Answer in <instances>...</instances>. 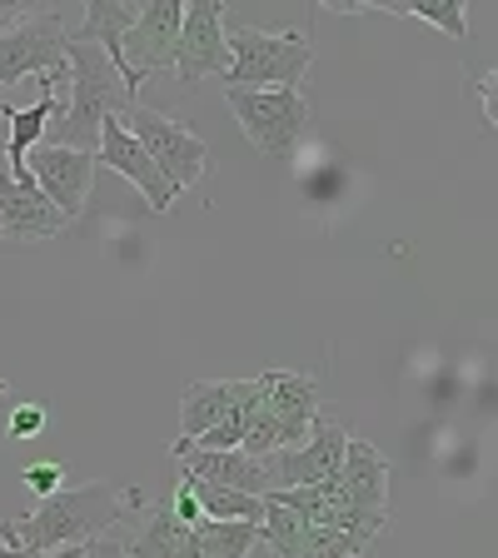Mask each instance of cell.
I'll return each instance as SVG.
<instances>
[{"instance_id":"obj_23","label":"cell","mask_w":498,"mask_h":558,"mask_svg":"<svg viewBox=\"0 0 498 558\" xmlns=\"http://www.w3.org/2000/svg\"><path fill=\"white\" fill-rule=\"evenodd\" d=\"M369 11H389V15H414V21L434 25V31L453 35V40H464L469 35V21H464V5L459 0H409V5H394V0H379Z\"/></svg>"},{"instance_id":"obj_10","label":"cell","mask_w":498,"mask_h":558,"mask_svg":"<svg viewBox=\"0 0 498 558\" xmlns=\"http://www.w3.org/2000/svg\"><path fill=\"white\" fill-rule=\"evenodd\" d=\"M259 544L275 548V558H364L374 538L344 534V529H309L290 509H279L265 499V519H259Z\"/></svg>"},{"instance_id":"obj_17","label":"cell","mask_w":498,"mask_h":558,"mask_svg":"<svg viewBox=\"0 0 498 558\" xmlns=\"http://www.w3.org/2000/svg\"><path fill=\"white\" fill-rule=\"evenodd\" d=\"M56 85H65V75H40V100L25 105V110H15V105L0 95V116L11 120V135H5V160H11V170L5 174H25V155L40 145L50 116H56Z\"/></svg>"},{"instance_id":"obj_28","label":"cell","mask_w":498,"mask_h":558,"mask_svg":"<svg viewBox=\"0 0 498 558\" xmlns=\"http://www.w3.org/2000/svg\"><path fill=\"white\" fill-rule=\"evenodd\" d=\"M21 15H25V5H0V31H11Z\"/></svg>"},{"instance_id":"obj_5","label":"cell","mask_w":498,"mask_h":558,"mask_svg":"<svg viewBox=\"0 0 498 558\" xmlns=\"http://www.w3.org/2000/svg\"><path fill=\"white\" fill-rule=\"evenodd\" d=\"M224 100H230L240 130L250 135L259 155H290L294 140L309 125V105L300 90H240V85H224Z\"/></svg>"},{"instance_id":"obj_2","label":"cell","mask_w":498,"mask_h":558,"mask_svg":"<svg viewBox=\"0 0 498 558\" xmlns=\"http://www.w3.org/2000/svg\"><path fill=\"white\" fill-rule=\"evenodd\" d=\"M65 85H70V105H56L46 135L50 145H65V150L81 155H95L105 120L125 116L130 105H139L125 90L120 70L105 60V50L90 46V40H75V35L65 40Z\"/></svg>"},{"instance_id":"obj_20","label":"cell","mask_w":498,"mask_h":558,"mask_svg":"<svg viewBox=\"0 0 498 558\" xmlns=\"http://www.w3.org/2000/svg\"><path fill=\"white\" fill-rule=\"evenodd\" d=\"M135 11H139V5L95 0V5H85V21H81V35H75V40H90V46H100L105 60L116 65V60H120V40H125V31L135 25ZM120 81H125V75H120Z\"/></svg>"},{"instance_id":"obj_7","label":"cell","mask_w":498,"mask_h":558,"mask_svg":"<svg viewBox=\"0 0 498 558\" xmlns=\"http://www.w3.org/2000/svg\"><path fill=\"white\" fill-rule=\"evenodd\" d=\"M180 15H185V0H150L135 11V25L120 40V60L116 70L125 75V90L139 100V85L155 70L174 65V40H180Z\"/></svg>"},{"instance_id":"obj_4","label":"cell","mask_w":498,"mask_h":558,"mask_svg":"<svg viewBox=\"0 0 498 558\" xmlns=\"http://www.w3.org/2000/svg\"><path fill=\"white\" fill-rule=\"evenodd\" d=\"M120 120H125V130L135 135V145L150 155V165L165 174V185H170L174 195L190 190V185H199V174L209 170L205 135H195L185 120H170V116H160V110H150V105H130Z\"/></svg>"},{"instance_id":"obj_15","label":"cell","mask_w":498,"mask_h":558,"mask_svg":"<svg viewBox=\"0 0 498 558\" xmlns=\"http://www.w3.org/2000/svg\"><path fill=\"white\" fill-rule=\"evenodd\" d=\"M65 225L70 220L40 195L35 180L0 174V234H5V240H50V234H60Z\"/></svg>"},{"instance_id":"obj_21","label":"cell","mask_w":498,"mask_h":558,"mask_svg":"<svg viewBox=\"0 0 498 558\" xmlns=\"http://www.w3.org/2000/svg\"><path fill=\"white\" fill-rule=\"evenodd\" d=\"M195 484V499H199V513L205 519H220V523H259L265 519V499L255 494H240V488H220V484Z\"/></svg>"},{"instance_id":"obj_24","label":"cell","mask_w":498,"mask_h":558,"mask_svg":"<svg viewBox=\"0 0 498 558\" xmlns=\"http://www.w3.org/2000/svg\"><path fill=\"white\" fill-rule=\"evenodd\" d=\"M165 509H170L180 523H199V519H205V513H199V499H195V484H190L185 469H180V484H174V494H170V504H165Z\"/></svg>"},{"instance_id":"obj_22","label":"cell","mask_w":498,"mask_h":558,"mask_svg":"<svg viewBox=\"0 0 498 558\" xmlns=\"http://www.w3.org/2000/svg\"><path fill=\"white\" fill-rule=\"evenodd\" d=\"M195 538L209 558H250V548L259 544V523H220V519H199Z\"/></svg>"},{"instance_id":"obj_11","label":"cell","mask_w":498,"mask_h":558,"mask_svg":"<svg viewBox=\"0 0 498 558\" xmlns=\"http://www.w3.org/2000/svg\"><path fill=\"white\" fill-rule=\"evenodd\" d=\"M25 170L31 180L40 185V195L75 220L90 199V180H95V155H81V150H65V145H35V155H25Z\"/></svg>"},{"instance_id":"obj_6","label":"cell","mask_w":498,"mask_h":558,"mask_svg":"<svg viewBox=\"0 0 498 558\" xmlns=\"http://www.w3.org/2000/svg\"><path fill=\"white\" fill-rule=\"evenodd\" d=\"M65 21L56 11H25L11 31H0V85L25 75H65Z\"/></svg>"},{"instance_id":"obj_16","label":"cell","mask_w":498,"mask_h":558,"mask_svg":"<svg viewBox=\"0 0 498 558\" xmlns=\"http://www.w3.org/2000/svg\"><path fill=\"white\" fill-rule=\"evenodd\" d=\"M190 478L199 484H220V488H240V494H255V499H269L275 494V469H269V453L265 459H250L240 449H224V453H205V449H190L180 459Z\"/></svg>"},{"instance_id":"obj_29","label":"cell","mask_w":498,"mask_h":558,"mask_svg":"<svg viewBox=\"0 0 498 558\" xmlns=\"http://www.w3.org/2000/svg\"><path fill=\"white\" fill-rule=\"evenodd\" d=\"M0 558H25L21 548H11V544H0Z\"/></svg>"},{"instance_id":"obj_8","label":"cell","mask_w":498,"mask_h":558,"mask_svg":"<svg viewBox=\"0 0 498 558\" xmlns=\"http://www.w3.org/2000/svg\"><path fill=\"white\" fill-rule=\"evenodd\" d=\"M319 494H325L335 509H344V513L389 523V459H384L374 444L349 439L344 459H339V469L319 484Z\"/></svg>"},{"instance_id":"obj_13","label":"cell","mask_w":498,"mask_h":558,"mask_svg":"<svg viewBox=\"0 0 498 558\" xmlns=\"http://www.w3.org/2000/svg\"><path fill=\"white\" fill-rule=\"evenodd\" d=\"M265 409L275 414L279 429V449H294V444L309 439L314 418H319V384L309 374H290V369H265Z\"/></svg>"},{"instance_id":"obj_3","label":"cell","mask_w":498,"mask_h":558,"mask_svg":"<svg viewBox=\"0 0 498 558\" xmlns=\"http://www.w3.org/2000/svg\"><path fill=\"white\" fill-rule=\"evenodd\" d=\"M224 50H230L224 85H240V90H275V85L294 90L314 60V46L300 31H259V25L224 31Z\"/></svg>"},{"instance_id":"obj_26","label":"cell","mask_w":498,"mask_h":558,"mask_svg":"<svg viewBox=\"0 0 498 558\" xmlns=\"http://www.w3.org/2000/svg\"><path fill=\"white\" fill-rule=\"evenodd\" d=\"M21 478L35 488V494H40V499H50V494L60 488V478H65V469H60V464H31Z\"/></svg>"},{"instance_id":"obj_27","label":"cell","mask_w":498,"mask_h":558,"mask_svg":"<svg viewBox=\"0 0 498 558\" xmlns=\"http://www.w3.org/2000/svg\"><path fill=\"white\" fill-rule=\"evenodd\" d=\"M81 558H125V534H105V538H90L81 548Z\"/></svg>"},{"instance_id":"obj_14","label":"cell","mask_w":498,"mask_h":558,"mask_svg":"<svg viewBox=\"0 0 498 558\" xmlns=\"http://www.w3.org/2000/svg\"><path fill=\"white\" fill-rule=\"evenodd\" d=\"M95 155H100V165H110L116 174H125L130 185L150 199V209H160V215H165V209L174 205V190L165 185V174L155 170L150 155L135 145V135L125 130V120H120V116H110L100 125V145H95Z\"/></svg>"},{"instance_id":"obj_12","label":"cell","mask_w":498,"mask_h":558,"mask_svg":"<svg viewBox=\"0 0 498 558\" xmlns=\"http://www.w3.org/2000/svg\"><path fill=\"white\" fill-rule=\"evenodd\" d=\"M344 444H349V434L339 429V424H329V418H314V429H309V439H304V444L269 453L275 484L279 488H319L339 469V459H344Z\"/></svg>"},{"instance_id":"obj_18","label":"cell","mask_w":498,"mask_h":558,"mask_svg":"<svg viewBox=\"0 0 498 558\" xmlns=\"http://www.w3.org/2000/svg\"><path fill=\"white\" fill-rule=\"evenodd\" d=\"M125 558H209L195 538V523H180L170 509L139 513V534L125 538Z\"/></svg>"},{"instance_id":"obj_9","label":"cell","mask_w":498,"mask_h":558,"mask_svg":"<svg viewBox=\"0 0 498 558\" xmlns=\"http://www.w3.org/2000/svg\"><path fill=\"white\" fill-rule=\"evenodd\" d=\"M230 70V50H224V0H190L180 15V40H174V75L180 85H199L209 75Z\"/></svg>"},{"instance_id":"obj_19","label":"cell","mask_w":498,"mask_h":558,"mask_svg":"<svg viewBox=\"0 0 498 558\" xmlns=\"http://www.w3.org/2000/svg\"><path fill=\"white\" fill-rule=\"evenodd\" d=\"M244 379H199L185 384L180 395V439H199L205 429H215L220 418H230V409L240 404Z\"/></svg>"},{"instance_id":"obj_30","label":"cell","mask_w":498,"mask_h":558,"mask_svg":"<svg viewBox=\"0 0 498 558\" xmlns=\"http://www.w3.org/2000/svg\"><path fill=\"white\" fill-rule=\"evenodd\" d=\"M0 395H5V379H0Z\"/></svg>"},{"instance_id":"obj_25","label":"cell","mask_w":498,"mask_h":558,"mask_svg":"<svg viewBox=\"0 0 498 558\" xmlns=\"http://www.w3.org/2000/svg\"><path fill=\"white\" fill-rule=\"evenodd\" d=\"M46 404H21L11 414V439H35V434L46 429Z\"/></svg>"},{"instance_id":"obj_1","label":"cell","mask_w":498,"mask_h":558,"mask_svg":"<svg viewBox=\"0 0 498 558\" xmlns=\"http://www.w3.org/2000/svg\"><path fill=\"white\" fill-rule=\"evenodd\" d=\"M130 513H145V494L139 488H120L110 478H95L81 488H56L50 499H40L35 513H15L0 519V544L21 548V554H56V548H81L90 538L120 534V523Z\"/></svg>"}]
</instances>
